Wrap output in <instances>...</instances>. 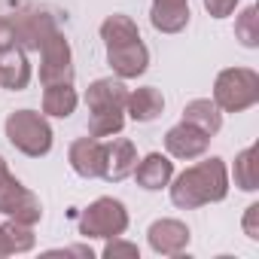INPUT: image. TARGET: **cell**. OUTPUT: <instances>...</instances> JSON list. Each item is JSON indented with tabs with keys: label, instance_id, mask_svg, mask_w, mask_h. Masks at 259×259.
I'll use <instances>...</instances> for the list:
<instances>
[{
	"label": "cell",
	"instance_id": "obj_8",
	"mask_svg": "<svg viewBox=\"0 0 259 259\" xmlns=\"http://www.w3.org/2000/svg\"><path fill=\"white\" fill-rule=\"evenodd\" d=\"M107 64L119 79H138L150 67V49L144 46L141 37L119 46H107Z\"/></svg>",
	"mask_w": 259,
	"mask_h": 259
},
{
	"label": "cell",
	"instance_id": "obj_15",
	"mask_svg": "<svg viewBox=\"0 0 259 259\" xmlns=\"http://www.w3.org/2000/svg\"><path fill=\"white\" fill-rule=\"evenodd\" d=\"M31 61H28V52L13 46L0 55V85L10 89V92H25L28 82H31Z\"/></svg>",
	"mask_w": 259,
	"mask_h": 259
},
{
	"label": "cell",
	"instance_id": "obj_26",
	"mask_svg": "<svg viewBox=\"0 0 259 259\" xmlns=\"http://www.w3.org/2000/svg\"><path fill=\"white\" fill-rule=\"evenodd\" d=\"M241 229H244V235H247L250 241H259V204H256V201L247 204L244 220H241Z\"/></svg>",
	"mask_w": 259,
	"mask_h": 259
},
{
	"label": "cell",
	"instance_id": "obj_1",
	"mask_svg": "<svg viewBox=\"0 0 259 259\" xmlns=\"http://www.w3.org/2000/svg\"><path fill=\"white\" fill-rule=\"evenodd\" d=\"M171 204L180 210H195L204 204H217L229 195V168L220 156H210L198 165H189L168 183Z\"/></svg>",
	"mask_w": 259,
	"mask_h": 259
},
{
	"label": "cell",
	"instance_id": "obj_19",
	"mask_svg": "<svg viewBox=\"0 0 259 259\" xmlns=\"http://www.w3.org/2000/svg\"><path fill=\"white\" fill-rule=\"evenodd\" d=\"M76 104H79V95H76L73 82L46 85V92H43V116H52V119H67V116H73Z\"/></svg>",
	"mask_w": 259,
	"mask_h": 259
},
{
	"label": "cell",
	"instance_id": "obj_29",
	"mask_svg": "<svg viewBox=\"0 0 259 259\" xmlns=\"http://www.w3.org/2000/svg\"><path fill=\"white\" fill-rule=\"evenodd\" d=\"M49 256H82V259H92L95 250L92 247H64V250H49Z\"/></svg>",
	"mask_w": 259,
	"mask_h": 259
},
{
	"label": "cell",
	"instance_id": "obj_4",
	"mask_svg": "<svg viewBox=\"0 0 259 259\" xmlns=\"http://www.w3.org/2000/svg\"><path fill=\"white\" fill-rule=\"evenodd\" d=\"M128 223H132V220H128V207L119 198H113V195L95 198L79 213V220H76L82 238H104V241L125 235L128 232Z\"/></svg>",
	"mask_w": 259,
	"mask_h": 259
},
{
	"label": "cell",
	"instance_id": "obj_6",
	"mask_svg": "<svg viewBox=\"0 0 259 259\" xmlns=\"http://www.w3.org/2000/svg\"><path fill=\"white\" fill-rule=\"evenodd\" d=\"M40 82L43 89L73 82V52L61 28H55L40 46Z\"/></svg>",
	"mask_w": 259,
	"mask_h": 259
},
{
	"label": "cell",
	"instance_id": "obj_13",
	"mask_svg": "<svg viewBox=\"0 0 259 259\" xmlns=\"http://www.w3.org/2000/svg\"><path fill=\"white\" fill-rule=\"evenodd\" d=\"M132 174H135V180H138L141 189L159 192V189H165V186L171 183V177H174V162H171V156L150 153V156L138 159V165H135Z\"/></svg>",
	"mask_w": 259,
	"mask_h": 259
},
{
	"label": "cell",
	"instance_id": "obj_22",
	"mask_svg": "<svg viewBox=\"0 0 259 259\" xmlns=\"http://www.w3.org/2000/svg\"><path fill=\"white\" fill-rule=\"evenodd\" d=\"M232 177H235V186H238L241 192H256V189H259V174H256V144L244 147V150L235 156Z\"/></svg>",
	"mask_w": 259,
	"mask_h": 259
},
{
	"label": "cell",
	"instance_id": "obj_2",
	"mask_svg": "<svg viewBox=\"0 0 259 259\" xmlns=\"http://www.w3.org/2000/svg\"><path fill=\"white\" fill-rule=\"evenodd\" d=\"M7 141L28 159H43L52 150V125L37 110H13L4 122Z\"/></svg>",
	"mask_w": 259,
	"mask_h": 259
},
{
	"label": "cell",
	"instance_id": "obj_24",
	"mask_svg": "<svg viewBox=\"0 0 259 259\" xmlns=\"http://www.w3.org/2000/svg\"><path fill=\"white\" fill-rule=\"evenodd\" d=\"M235 40L244 49H256L259 46V10L256 7H244L241 16L235 19Z\"/></svg>",
	"mask_w": 259,
	"mask_h": 259
},
{
	"label": "cell",
	"instance_id": "obj_11",
	"mask_svg": "<svg viewBox=\"0 0 259 259\" xmlns=\"http://www.w3.org/2000/svg\"><path fill=\"white\" fill-rule=\"evenodd\" d=\"M138 165V147L128 138H116L110 144H104V171L101 177L107 183H122L125 177H132Z\"/></svg>",
	"mask_w": 259,
	"mask_h": 259
},
{
	"label": "cell",
	"instance_id": "obj_12",
	"mask_svg": "<svg viewBox=\"0 0 259 259\" xmlns=\"http://www.w3.org/2000/svg\"><path fill=\"white\" fill-rule=\"evenodd\" d=\"M67 162L73 168V174H79L82 180H95L104 171V141L101 138H76L67 150Z\"/></svg>",
	"mask_w": 259,
	"mask_h": 259
},
{
	"label": "cell",
	"instance_id": "obj_25",
	"mask_svg": "<svg viewBox=\"0 0 259 259\" xmlns=\"http://www.w3.org/2000/svg\"><path fill=\"white\" fill-rule=\"evenodd\" d=\"M104 256H107V259H119V256L141 259V247H138V244H132V241H122V235H119V238H107Z\"/></svg>",
	"mask_w": 259,
	"mask_h": 259
},
{
	"label": "cell",
	"instance_id": "obj_14",
	"mask_svg": "<svg viewBox=\"0 0 259 259\" xmlns=\"http://www.w3.org/2000/svg\"><path fill=\"white\" fill-rule=\"evenodd\" d=\"M150 22L159 34H180L189 25V0H153Z\"/></svg>",
	"mask_w": 259,
	"mask_h": 259
},
{
	"label": "cell",
	"instance_id": "obj_27",
	"mask_svg": "<svg viewBox=\"0 0 259 259\" xmlns=\"http://www.w3.org/2000/svg\"><path fill=\"white\" fill-rule=\"evenodd\" d=\"M238 4H241V0H204V10H207L213 19H229Z\"/></svg>",
	"mask_w": 259,
	"mask_h": 259
},
{
	"label": "cell",
	"instance_id": "obj_9",
	"mask_svg": "<svg viewBox=\"0 0 259 259\" xmlns=\"http://www.w3.org/2000/svg\"><path fill=\"white\" fill-rule=\"evenodd\" d=\"M147 241H150V250L159 253V256H180L189 247L192 232H189L186 223L171 220V217H162V220H156L147 229Z\"/></svg>",
	"mask_w": 259,
	"mask_h": 259
},
{
	"label": "cell",
	"instance_id": "obj_5",
	"mask_svg": "<svg viewBox=\"0 0 259 259\" xmlns=\"http://www.w3.org/2000/svg\"><path fill=\"white\" fill-rule=\"evenodd\" d=\"M0 213L16 220V223H25V226H37L43 220L40 198L10 174L4 156H0Z\"/></svg>",
	"mask_w": 259,
	"mask_h": 259
},
{
	"label": "cell",
	"instance_id": "obj_7",
	"mask_svg": "<svg viewBox=\"0 0 259 259\" xmlns=\"http://www.w3.org/2000/svg\"><path fill=\"white\" fill-rule=\"evenodd\" d=\"M10 22L16 31V46L25 52H40L43 40L58 28L55 19L49 13H40V10H22V13L10 16Z\"/></svg>",
	"mask_w": 259,
	"mask_h": 259
},
{
	"label": "cell",
	"instance_id": "obj_28",
	"mask_svg": "<svg viewBox=\"0 0 259 259\" xmlns=\"http://www.w3.org/2000/svg\"><path fill=\"white\" fill-rule=\"evenodd\" d=\"M16 46V31H13V22L7 16H0V55H4L7 49Z\"/></svg>",
	"mask_w": 259,
	"mask_h": 259
},
{
	"label": "cell",
	"instance_id": "obj_16",
	"mask_svg": "<svg viewBox=\"0 0 259 259\" xmlns=\"http://www.w3.org/2000/svg\"><path fill=\"white\" fill-rule=\"evenodd\" d=\"M85 104L89 110H110V107H119L125 110L128 104V89H125V79H95L89 89H85Z\"/></svg>",
	"mask_w": 259,
	"mask_h": 259
},
{
	"label": "cell",
	"instance_id": "obj_18",
	"mask_svg": "<svg viewBox=\"0 0 259 259\" xmlns=\"http://www.w3.org/2000/svg\"><path fill=\"white\" fill-rule=\"evenodd\" d=\"M183 122L201 128L207 138H213V135H220V128H223V110L210 98H195V101H189L183 107Z\"/></svg>",
	"mask_w": 259,
	"mask_h": 259
},
{
	"label": "cell",
	"instance_id": "obj_3",
	"mask_svg": "<svg viewBox=\"0 0 259 259\" xmlns=\"http://www.w3.org/2000/svg\"><path fill=\"white\" fill-rule=\"evenodd\" d=\"M223 113H244L259 104V73L253 67H226L213 79V98Z\"/></svg>",
	"mask_w": 259,
	"mask_h": 259
},
{
	"label": "cell",
	"instance_id": "obj_10",
	"mask_svg": "<svg viewBox=\"0 0 259 259\" xmlns=\"http://www.w3.org/2000/svg\"><path fill=\"white\" fill-rule=\"evenodd\" d=\"M207 147H210V138L201 132V128L189 125V122H177L165 135V150H168L171 159L192 162V159H201L207 153Z\"/></svg>",
	"mask_w": 259,
	"mask_h": 259
},
{
	"label": "cell",
	"instance_id": "obj_23",
	"mask_svg": "<svg viewBox=\"0 0 259 259\" xmlns=\"http://www.w3.org/2000/svg\"><path fill=\"white\" fill-rule=\"evenodd\" d=\"M125 128V110H89V135L92 138H113Z\"/></svg>",
	"mask_w": 259,
	"mask_h": 259
},
{
	"label": "cell",
	"instance_id": "obj_17",
	"mask_svg": "<svg viewBox=\"0 0 259 259\" xmlns=\"http://www.w3.org/2000/svg\"><path fill=\"white\" fill-rule=\"evenodd\" d=\"M165 110V98L156 85H141L135 92H128V104H125V113L132 116L135 122H153L159 119Z\"/></svg>",
	"mask_w": 259,
	"mask_h": 259
},
{
	"label": "cell",
	"instance_id": "obj_21",
	"mask_svg": "<svg viewBox=\"0 0 259 259\" xmlns=\"http://www.w3.org/2000/svg\"><path fill=\"white\" fill-rule=\"evenodd\" d=\"M141 31L135 25L132 16H122V13H113L101 22V40L104 46H119V43H128V40H138Z\"/></svg>",
	"mask_w": 259,
	"mask_h": 259
},
{
	"label": "cell",
	"instance_id": "obj_20",
	"mask_svg": "<svg viewBox=\"0 0 259 259\" xmlns=\"http://www.w3.org/2000/svg\"><path fill=\"white\" fill-rule=\"evenodd\" d=\"M34 244H37L34 226L16 223V220L0 223V259L13 256V253H28V250H34Z\"/></svg>",
	"mask_w": 259,
	"mask_h": 259
}]
</instances>
